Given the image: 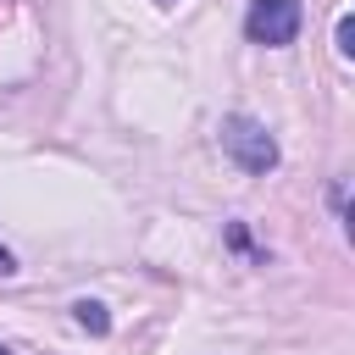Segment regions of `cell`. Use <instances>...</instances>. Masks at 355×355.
Returning a JSON list of instances; mask_svg holds the SVG:
<instances>
[{
  "mask_svg": "<svg viewBox=\"0 0 355 355\" xmlns=\"http://www.w3.org/2000/svg\"><path fill=\"white\" fill-rule=\"evenodd\" d=\"M300 22H305L300 0H250V11H244V33L255 44H272V50L277 44H294Z\"/></svg>",
  "mask_w": 355,
  "mask_h": 355,
  "instance_id": "7a4b0ae2",
  "label": "cell"
},
{
  "mask_svg": "<svg viewBox=\"0 0 355 355\" xmlns=\"http://www.w3.org/2000/svg\"><path fill=\"white\" fill-rule=\"evenodd\" d=\"M338 55H355V17H338Z\"/></svg>",
  "mask_w": 355,
  "mask_h": 355,
  "instance_id": "277c9868",
  "label": "cell"
},
{
  "mask_svg": "<svg viewBox=\"0 0 355 355\" xmlns=\"http://www.w3.org/2000/svg\"><path fill=\"white\" fill-rule=\"evenodd\" d=\"M72 316H78V327H89V333H111V316H105V305H94V300H78Z\"/></svg>",
  "mask_w": 355,
  "mask_h": 355,
  "instance_id": "3957f363",
  "label": "cell"
},
{
  "mask_svg": "<svg viewBox=\"0 0 355 355\" xmlns=\"http://www.w3.org/2000/svg\"><path fill=\"white\" fill-rule=\"evenodd\" d=\"M6 272H17V261H11V250L0 244V277H6Z\"/></svg>",
  "mask_w": 355,
  "mask_h": 355,
  "instance_id": "5b68a950",
  "label": "cell"
},
{
  "mask_svg": "<svg viewBox=\"0 0 355 355\" xmlns=\"http://www.w3.org/2000/svg\"><path fill=\"white\" fill-rule=\"evenodd\" d=\"M222 150L244 166V172H272L277 166V144L255 116H227L222 122Z\"/></svg>",
  "mask_w": 355,
  "mask_h": 355,
  "instance_id": "6da1fadb",
  "label": "cell"
},
{
  "mask_svg": "<svg viewBox=\"0 0 355 355\" xmlns=\"http://www.w3.org/2000/svg\"><path fill=\"white\" fill-rule=\"evenodd\" d=\"M0 355H11V349H6V344H0Z\"/></svg>",
  "mask_w": 355,
  "mask_h": 355,
  "instance_id": "8992f818",
  "label": "cell"
}]
</instances>
